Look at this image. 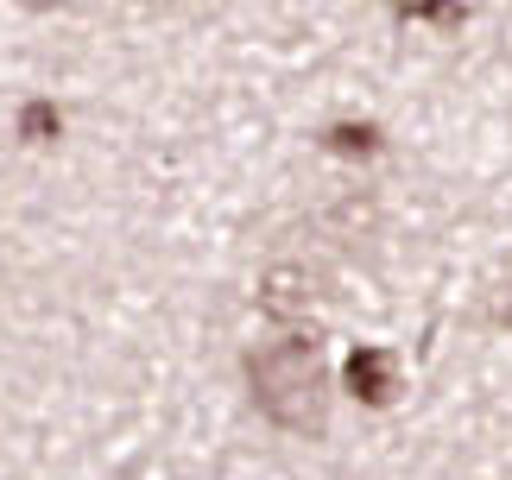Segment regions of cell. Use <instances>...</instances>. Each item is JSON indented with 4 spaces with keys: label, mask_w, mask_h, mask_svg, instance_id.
Wrapping results in <instances>:
<instances>
[{
    "label": "cell",
    "mask_w": 512,
    "mask_h": 480,
    "mask_svg": "<svg viewBox=\"0 0 512 480\" xmlns=\"http://www.w3.org/2000/svg\"><path fill=\"white\" fill-rule=\"evenodd\" d=\"M342 386L361 398V405H373V411H386L392 398H399V354L392 348H373V342H361L348 360H342Z\"/></svg>",
    "instance_id": "3957f363"
},
{
    "label": "cell",
    "mask_w": 512,
    "mask_h": 480,
    "mask_svg": "<svg viewBox=\"0 0 512 480\" xmlns=\"http://www.w3.org/2000/svg\"><path fill=\"white\" fill-rule=\"evenodd\" d=\"M500 323L512 329V285H506V297H500Z\"/></svg>",
    "instance_id": "52a82bcc"
},
{
    "label": "cell",
    "mask_w": 512,
    "mask_h": 480,
    "mask_svg": "<svg viewBox=\"0 0 512 480\" xmlns=\"http://www.w3.org/2000/svg\"><path fill=\"white\" fill-rule=\"evenodd\" d=\"M241 373H247L253 411H260L272 430L317 436L329 424V367H323L317 329H279L272 342L247 348Z\"/></svg>",
    "instance_id": "6da1fadb"
},
{
    "label": "cell",
    "mask_w": 512,
    "mask_h": 480,
    "mask_svg": "<svg viewBox=\"0 0 512 480\" xmlns=\"http://www.w3.org/2000/svg\"><path fill=\"white\" fill-rule=\"evenodd\" d=\"M57 133H64V108L57 102H26L19 108V139H26V146H51Z\"/></svg>",
    "instance_id": "5b68a950"
},
{
    "label": "cell",
    "mask_w": 512,
    "mask_h": 480,
    "mask_svg": "<svg viewBox=\"0 0 512 480\" xmlns=\"http://www.w3.org/2000/svg\"><path fill=\"white\" fill-rule=\"evenodd\" d=\"M253 304L272 329H317L323 310H329V278L304 259H272L253 285Z\"/></svg>",
    "instance_id": "7a4b0ae2"
},
{
    "label": "cell",
    "mask_w": 512,
    "mask_h": 480,
    "mask_svg": "<svg viewBox=\"0 0 512 480\" xmlns=\"http://www.w3.org/2000/svg\"><path fill=\"white\" fill-rule=\"evenodd\" d=\"M323 146L342 152V158H373V152L386 146V133L373 127V120H329V127H323Z\"/></svg>",
    "instance_id": "277c9868"
},
{
    "label": "cell",
    "mask_w": 512,
    "mask_h": 480,
    "mask_svg": "<svg viewBox=\"0 0 512 480\" xmlns=\"http://www.w3.org/2000/svg\"><path fill=\"white\" fill-rule=\"evenodd\" d=\"M392 13H399V19H437V26H462V19H468L462 0H399Z\"/></svg>",
    "instance_id": "8992f818"
}]
</instances>
